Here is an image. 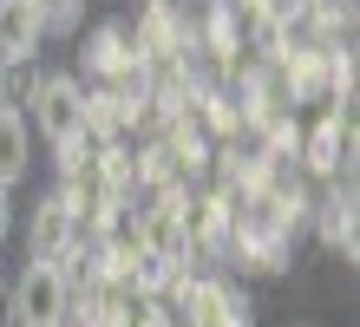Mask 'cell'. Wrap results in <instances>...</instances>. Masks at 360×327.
I'll return each mask as SVG.
<instances>
[{
    "mask_svg": "<svg viewBox=\"0 0 360 327\" xmlns=\"http://www.w3.org/2000/svg\"><path fill=\"white\" fill-rule=\"evenodd\" d=\"M7 321L13 327H66L72 321V275L66 262H27L7 288Z\"/></svg>",
    "mask_w": 360,
    "mask_h": 327,
    "instance_id": "1",
    "label": "cell"
},
{
    "mask_svg": "<svg viewBox=\"0 0 360 327\" xmlns=\"http://www.w3.org/2000/svg\"><path fill=\"white\" fill-rule=\"evenodd\" d=\"M33 131L53 150L86 138V85L72 72H39V85H33Z\"/></svg>",
    "mask_w": 360,
    "mask_h": 327,
    "instance_id": "2",
    "label": "cell"
},
{
    "mask_svg": "<svg viewBox=\"0 0 360 327\" xmlns=\"http://www.w3.org/2000/svg\"><path fill=\"white\" fill-rule=\"evenodd\" d=\"M177 308H184V327H249V301L229 288V281H190L177 275Z\"/></svg>",
    "mask_w": 360,
    "mask_h": 327,
    "instance_id": "3",
    "label": "cell"
},
{
    "mask_svg": "<svg viewBox=\"0 0 360 327\" xmlns=\"http://www.w3.org/2000/svg\"><path fill=\"white\" fill-rule=\"evenodd\" d=\"M79 243H86V229H79V210L66 196H46V203L33 210V236H27V262H66Z\"/></svg>",
    "mask_w": 360,
    "mask_h": 327,
    "instance_id": "4",
    "label": "cell"
},
{
    "mask_svg": "<svg viewBox=\"0 0 360 327\" xmlns=\"http://www.w3.org/2000/svg\"><path fill=\"white\" fill-rule=\"evenodd\" d=\"M302 150H308L314 177H341V170L354 164V105H334V112L302 138Z\"/></svg>",
    "mask_w": 360,
    "mask_h": 327,
    "instance_id": "5",
    "label": "cell"
},
{
    "mask_svg": "<svg viewBox=\"0 0 360 327\" xmlns=\"http://www.w3.org/2000/svg\"><path fill=\"white\" fill-rule=\"evenodd\" d=\"M39 39H46V27H39L33 0H0V65H20L39 53Z\"/></svg>",
    "mask_w": 360,
    "mask_h": 327,
    "instance_id": "6",
    "label": "cell"
},
{
    "mask_svg": "<svg viewBox=\"0 0 360 327\" xmlns=\"http://www.w3.org/2000/svg\"><path fill=\"white\" fill-rule=\"evenodd\" d=\"M33 170V131H27V112H13V105H0V184H20Z\"/></svg>",
    "mask_w": 360,
    "mask_h": 327,
    "instance_id": "7",
    "label": "cell"
},
{
    "mask_svg": "<svg viewBox=\"0 0 360 327\" xmlns=\"http://www.w3.org/2000/svg\"><path fill=\"white\" fill-rule=\"evenodd\" d=\"M321 236H328V249H347L354 255V190H341V196L321 203Z\"/></svg>",
    "mask_w": 360,
    "mask_h": 327,
    "instance_id": "8",
    "label": "cell"
},
{
    "mask_svg": "<svg viewBox=\"0 0 360 327\" xmlns=\"http://www.w3.org/2000/svg\"><path fill=\"white\" fill-rule=\"evenodd\" d=\"M33 13H39V27H46V33H72L79 13H86V0H33Z\"/></svg>",
    "mask_w": 360,
    "mask_h": 327,
    "instance_id": "9",
    "label": "cell"
},
{
    "mask_svg": "<svg viewBox=\"0 0 360 327\" xmlns=\"http://www.w3.org/2000/svg\"><path fill=\"white\" fill-rule=\"evenodd\" d=\"M7 210L13 203H7V184H0V243H7Z\"/></svg>",
    "mask_w": 360,
    "mask_h": 327,
    "instance_id": "10",
    "label": "cell"
},
{
    "mask_svg": "<svg viewBox=\"0 0 360 327\" xmlns=\"http://www.w3.org/2000/svg\"><path fill=\"white\" fill-rule=\"evenodd\" d=\"M0 327H7V288H0Z\"/></svg>",
    "mask_w": 360,
    "mask_h": 327,
    "instance_id": "11",
    "label": "cell"
}]
</instances>
